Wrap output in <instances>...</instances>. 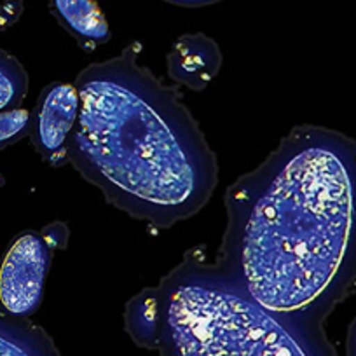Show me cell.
<instances>
[{"mask_svg": "<svg viewBox=\"0 0 356 356\" xmlns=\"http://www.w3.org/2000/svg\"><path fill=\"white\" fill-rule=\"evenodd\" d=\"M215 266L283 320L323 327L356 285V142L297 126L225 194Z\"/></svg>", "mask_w": 356, "mask_h": 356, "instance_id": "obj_1", "label": "cell"}, {"mask_svg": "<svg viewBox=\"0 0 356 356\" xmlns=\"http://www.w3.org/2000/svg\"><path fill=\"white\" fill-rule=\"evenodd\" d=\"M72 166L105 200L154 227L196 215L218 182L217 156L177 88L138 63V44L77 75Z\"/></svg>", "mask_w": 356, "mask_h": 356, "instance_id": "obj_2", "label": "cell"}, {"mask_svg": "<svg viewBox=\"0 0 356 356\" xmlns=\"http://www.w3.org/2000/svg\"><path fill=\"white\" fill-rule=\"evenodd\" d=\"M126 321L135 341L161 356H335L323 327L276 316L194 257L136 296Z\"/></svg>", "mask_w": 356, "mask_h": 356, "instance_id": "obj_3", "label": "cell"}, {"mask_svg": "<svg viewBox=\"0 0 356 356\" xmlns=\"http://www.w3.org/2000/svg\"><path fill=\"white\" fill-rule=\"evenodd\" d=\"M53 246L44 234L25 231L11 243L0 267V306L11 316L29 318L39 309Z\"/></svg>", "mask_w": 356, "mask_h": 356, "instance_id": "obj_4", "label": "cell"}, {"mask_svg": "<svg viewBox=\"0 0 356 356\" xmlns=\"http://www.w3.org/2000/svg\"><path fill=\"white\" fill-rule=\"evenodd\" d=\"M79 105V91L72 84H51L40 95L32 121V138L49 163L60 164L67 157V140L77 122Z\"/></svg>", "mask_w": 356, "mask_h": 356, "instance_id": "obj_5", "label": "cell"}, {"mask_svg": "<svg viewBox=\"0 0 356 356\" xmlns=\"http://www.w3.org/2000/svg\"><path fill=\"white\" fill-rule=\"evenodd\" d=\"M166 61L168 74L177 84L201 91L217 75L222 54L210 37L194 33L180 37L168 54Z\"/></svg>", "mask_w": 356, "mask_h": 356, "instance_id": "obj_6", "label": "cell"}, {"mask_svg": "<svg viewBox=\"0 0 356 356\" xmlns=\"http://www.w3.org/2000/svg\"><path fill=\"white\" fill-rule=\"evenodd\" d=\"M0 356H60L53 339L26 318L0 313Z\"/></svg>", "mask_w": 356, "mask_h": 356, "instance_id": "obj_7", "label": "cell"}, {"mask_svg": "<svg viewBox=\"0 0 356 356\" xmlns=\"http://www.w3.org/2000/svg\"><path fill=\"white\" fill-rule=\"evenodd\" d=\"M53 13L75 37L93 44L111 39L107 19L95 0H51Z\"/></svg>", "mask_w": 356, "mask_h": 356, "instance_id": "obj_8", "label": "cell"}, {"mask_svg": "<svg viewBox=\"0 0 356 356\" xmlns=\"http://www.w3.org/2000/svg\"><path fill=\"white\" fill-rule=\"evenodd\" d=\"M29 91V75L23 65L0 49V111L19 107Z\"/></svg>", "mask_w": 356, "mask_h": 356, "instance_id": "obj_9", "label": "cell"}, {"mask_svg": "<svg viewBox=\"0 0 356 356\" xmlns=\"http://www.w3.org/2000/svg\"><path fill=\"white\" fill-rule=\"evenodd\" d=\"M32 128L30 112L25 108L0 111V149L22 140Z\"/></svg>", "mask_w": 356, "mask_h": 356, "instance_id": "obj_10", "label": "cell"}, {"mask_svg": "<svg viewBox=\"0 0 356 356\" xmlns=\"http://www.w3.org/2000/svg\"><path fill=\"white\" fill-rule=\"evenodd\" d=\"M42 234H44V238L47 239V243L53 246V248H61V246H65V243H67V238H68L67 227H65L61 222L51 224L49 227L42 232Z\"/></svg>", "mask_w": 356, "mask_h": 356, "instance_id": "obj_11", "label": "cell"}, {"mask_svg": "<svg viewBox=\"0 0 356 356\" xmlns=\"http://www.w3.org/2000/svg\"><path fill=\"white\" fill-rule=\"evenodd\" d=\"M348 356H356V318L353 320L348 334Z\"/></svg>", "mask_w": 356, "mask_h": 356, "instance_id": "obj_12", "label": "cell"}, {"mask_svg": "<svg viewBox=\"0 0 356 356\" xmlns=\"http://www.w3.org/2000/svg\"><path fill=\"white\" fill-rule=\"evenodd\" d=\"M171 4H178V6H187V8H200V6H208V4H215L218 0H168Z\"/></svg>", "mask_w": 356, "mask_h": 356, "instance_id": "obj_13", "label": "cell"}]
</instances>
